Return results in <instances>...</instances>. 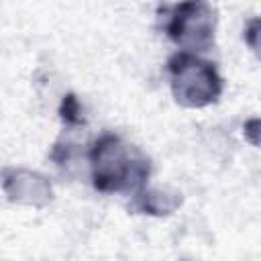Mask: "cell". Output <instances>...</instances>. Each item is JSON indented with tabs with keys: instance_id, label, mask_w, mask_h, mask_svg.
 Returning a JSON list of instances; mask_svg holds the SVG:
<instances>
[{
	"instance_id": "1",
	"label": "cell",
	"mask_w": 261,
	"mask_h": 261,
	"mask_svg": "<svg viewBox=\"0 0 261 261\" xmlns=\"http://www.w3.org/2000/svg\"><path fill=\"white\" fill-rule=\"evenodd\" d=\"M90 181L102 194L135 196L149 186L153 173L151 157L118 133L98 135L86 153Z\"/></svg>"
},
{
	"instance_id": "2",
	"label": "cell",
	"mask_w": 261,
	"mask_h": 261,
	"mask_svg": "<svg viewBox=\"0 0 261 261\" xmlns=\"http://www.w3.org/2000/svg\"><path fill=\"white\" fill-rule=\"evenodd\" d=\"M157 22L161 33L186 53H206L216 43V8L202 0L159 4Z\"/></svg>"
},
{
	"instance_id": "3",
	"label": "cell",
	"mask_w": 261,
	"mask_h": 261,
	"mask_svg": "<svg viewBox=\"0 0 261 261\" xmlns=\"http://www.w3.org/2000/svg\"><path fill=\"white\" fill-rule=\"evenodd\" d=\"M169 90L173 100L184 108H206L216 104L224 92V80L216 63L202 55L175 51L167 63Z\"/></svg>"
},
{
	"instance_id": "4",
	"label": "cell",
	"mask_w": 261,
	"mask_h": 261,
	"mask_svg": "<svg viewBox=\"0 0 261 261\" xmlns=\"http://www.w3.org/2000/svg\"><path fill=\"white\" fill-rule=\"evenodd\" d=\"M2 192L8 202L45 208L53 200V184L47 175L27 167H4L2 169Z\"/></svg>"
},
{
	"instance_id": "5",
	"label": "cell",
	"mask_w": 261,
	"mask_h": 261,
	"mask_svg": "<svg viewBox=\"0 0 261 261\" xmlns=\"http://www.w3.org/2000/svg\"><path fill=\"white\" fill-rule=\"evenodd\" d=\"M181 202H184L181 192L175 188H167V186L165 188H151V186H147L141 192H137L135 196H130L128 212L163 218V216H171L181 206Z\"/></svg>"
},
{
	"instance_id": "6",
	"label": "cell",
	"mask_w": 261,
	"mask_h": 261,
	"mask_svg": "<svg viewBox=\"0 0 261 261\" xmlns=\"http://www.w3.org/2000/svg\"><path fill=\"white\" fill-rule=\"evenodd\" d=\"M57 112H59V118H61V122H63L65 128L82 126L86 122L84 108H82V104H80V100H77V96L73 92H69V94H65L61 98V104H59V110Z\"/></svg>"
},
{
	"instance_id": "7",
	"label": "cell",
	"mask_w": 261,
	"mask_h": 261,
	"mask_svg": "<svg viewBox=\"0 0 261 261\" xmlns=\"http://www.w3.org/2000/svg\"><path fill=\"white\" fill-rule=\"evenodd\" d=\"M243 41L249 47V51L255 55V59L261 61V16H253L245 22Z\"/></svg>"
},
{
	"instance_id": "8",
	"label": "cell",
	"mask_w": 261,
	"mask_h": 261,
	"mask_svg": "<svg viewBox=\"0 0 261 261\" xmlns=\"http://www.w3.org/2000/svg\"><path fill=\"white\" fill-rule=\"evenodd\" d=\"M243 137L249 145L261 149V118L259 116H251L243 122Z\"/></svg>"
},
{
	"instance_id": "9",
	"label": "cell",
	"mask_w": 261,
	"mask_h": 261,
	"mask_svg": "<svg viewBox=\"0 0 261 261\" xmlns=\"http://www.w3.org/2000/svg\"><path fill=\"white\" fill-rule=\"evenodd\" d=\"M177 261H196V259H190V257H181V259H177Z\"/></svg>"
}]
</instances>
